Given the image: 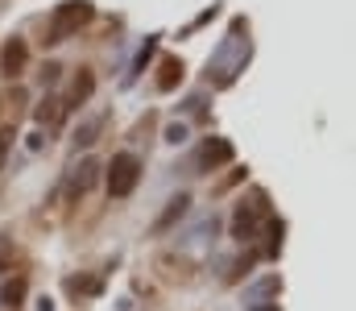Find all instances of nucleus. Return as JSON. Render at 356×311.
Instances as JSON below:
<instances>
[{
	"label": "nucleus",
	"instance_id": "f257e3e1",
	"mask_svg": "<svg viewBox=\"0 0 356 311\" xmlns=\"http://www.w3.org/2000/svg\"><path fill=\"white\" fill-rule=\"evenodd\" d=\"M91 17H95V4H91V0H63V4L50 13L46 42H50V46H58V42L75 38L83 25H91Z\"/></svg>",
	"mask_w": 356,
	"mask_h": 311
},
{
	"label": "nucleus",
	"instance_id": "f03ea898",
	"mask_svg": "<svg viewBox=\"0 0 356 311\" xmlns=\"http://www.w3.org/2000/svg\"><path fill=\"white\" fill-rule=\"evenodd\" d=\"M141 183V158L137 154H116L108 162V196L112 200H129Z\"/></svg>",
	"mask_w": 356,
	"mask_h": 311
},
{
	"label": "nucleus",
	"instance_id": "7ed1b4c3",
	"mask_svg": "<svg viewBox=\"0 0 356 311\" xmlns=\"http://www.w3.org/2000/svg\"><path fill=\"white\" fill-rule=\"evenodd\" d=\"M261 220H269V207L266 200L257 196V204H236V212H232V237L236 241H253L257 232H261Z\"/></svg>",
	"mask_w": 356,
	"mask_h": 311
},
{
	"label": "nucleus",
	"instance_id": "20e7f679",
	"mask_svg": "<svg viewBox=\"0 0 356 311\" xmlns=\"http://www.w3.org/2000/svg\"><path fill=\"white\" fill-rule=\"evenodd\" d=\"M232 141H224V137H211V141H203V150H199V158H195V170L199 175H207V170H216V166H228L232 162Z\"/></svg>",
	"mask_w": 356,
	"mask_h": 311
},
{
	"label": "nucleus",
	"instance_id": "39448f33",
	"mask_svg": "<svg viewBox=\"0 0 356 311\" xmlns=\"http://www.w3.org/2000/svg\"><path fill=\"white\" fill-rule=\"evenodd\" d=\"M25 58H29L25 42H21V38H13V42H4V50H0V71H4L8 79H17V75L25 71Z\"/></svg>",
	"mask_w": 356,
	"mask_h": 311
},
{
	"label": "nucleus",
	"instance_id": "423d86ee",
	"mask_svg": "<svg viewBox=\"0 0 356 311\" xmlns=\"http://www.w3.org/2000/svg\"><path fill=\"white\" fill-rule=\"evenodd\" d=\"M95 179H99V162H95V158H83V162L71 170V196H88L91 187H95Z\"/></svg>",
	"mask_w": 356,
	"mask_h": 311
},
{
	"label": "nucleus",
	"instance_id": "0eeeda50",
	"mask_svg": "<svg viewBox=\"0 0 356 311\" xmlns=\"http://www.w3.org/2000/svg\"><path fill=\"white\" fill-rule=\"evenodd\" d=\"M104 125H108V112H95L91 120H83V125H79V133H75V145H83V150L95 145V141H99V133H104Z\"/></svg>",
	"mask_w": 356,
	"mask_h": 311
},
{
	"label": "nucleus",
	"instance_id": "6e6552de",
	"mask_svg": "<svg viewBox=\"0 0 356 311\" xmlns=\"http://www.w3.org/2000/svg\"><path fill=\"white\" fill-rule=\"evenodd\" d=\"M91 92H95V75H91L88 67H79V75H75V83H71V96H67V104L75 108V104H88Z\"/></svg>",
	"mask_w": 356,
	"mask_h": 311
},
{
	"label": "nucleus",
	"instance_id": "1a4fd4ad",
	"mask_svg": "<svg viewBox=\"0 0 356 311\" xmlns=\"http://www.w3.org/2000/svg\"><path fill=\"white\" fill-rule=\"evenodd\" d=\"M182 79V63L178 58H162V75H158V92H175V83Z\"/></svg>",
	"mask_w": 356,
	"mask_h": 311
},
{
	"label": "nucleus",
	"instance_id": "9d476101",
	"mask_svg": "<svg viewBox=\"0 0 356 311\" xmlns=\"http://www.w3.org/2000/svg\"><path fill=\"white\" fill-rule=\"evenodd\" d=\"M186 207H191V200H186V196H178V200H170V207H166V216H162V220L154 224V232H166V228H170L175 220H182V216H186Z\"/></svg>",
	"mask_w": 356,
	"mask_h": 311
},
{
	"label": "nucleus",
	"instance_id": "9b49d317",
	"mask_svg": "<svg viewBox=\"0 0 356 311\" xmlns=\"http://www.w3.org/2000/svg\"><path fill=\"white\" fill-rule=\"evenodd\" d=\"M58 104H63V100L46 96V100H42V108H38V120H42V125H54V120L63 116V108H58Z\"/></svg>",
	"mask_w": 356,
	"mask_h": 311
},
{
	"label": "nucleus",
	"instance_id": "f8f14e48",
	"mask_svg": "<svg viewBox=\"0 0 356 311\" xmlns=\"http://www.w3.org/2000/svg\"><path fill=\"white\" fill-rule=\"evenodd\" d=\"M21 295H25V282L17 278V282H8L4 291H0V299H4V308H21Z\"/></svg>",
	"mask_w": 356,
	"mask_h": 311
},
{
	"label": "nucleus",
	"instance_id": "ddd939ff",
	"mask_svg": "<svg viewBox=\"0 0 356 311\" xmlns=\"http://www.w3.org/2000/svg\"><path fill=\"white\" fill-rule=\"evenodd\" d=\"M154 50H158V38H145V46H141V54H137V63H133V71H145V63L154 58Z\"/></svg>",
	"mask_w": 356,
	"mask_h": 311
},
{
	"label": "nucleus",
	"instance_id": "4468645a",
	"mask_svg": "<svg viewBox=\"0 0 356 311\" xmlns=\"http://www.w3.org/2000/svg\"><path fill=\"white\" fill-rule=\"evenodd\" d=\"M13 137H17V133L4 125V129H0V170H4V158H8V150H13Z\"/></svg>",
	"mask_w": 356,
	"mask_h": 311
},
{
	"label": "nucleus",
	"instance_id": "2eb2a0df",
	"mask_svg": "<svg viewBox=\"0 0 356 311\" xmlns=\"http://www.w3.org/2000/svg\"><path fill=\"white\" fill-rule=\"evenodd\" d=\"M67 287H71L75 295H79V291H83V295H91V291H99V282H95V278H71Z\"/></svg>",
	"mask_w": 356,
	"mask_h": 311
},
{
	"label": "nucleus",
	"instance_id": "dca6fc26",
	"mask_svg": "<svg viewBox=\"0 0 356 311\" xmlns=\"http://www.w3.org/2000/svg\"><path fill=\"white\" fill-rule=\"evenodd\" d=\"M166 141H170V145H178V141H186V125H182V120L166 129Z\"/></svg>",
	"mask_w": 356,
	"mask_h": 311
}]
</instances>
